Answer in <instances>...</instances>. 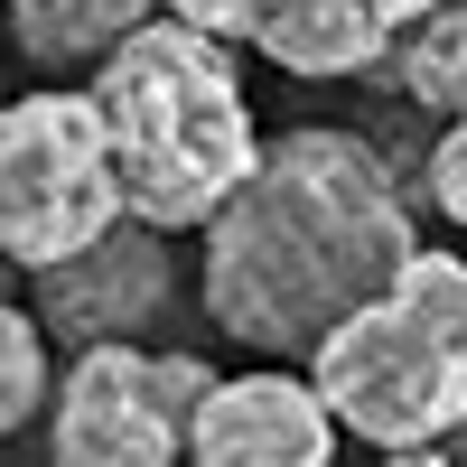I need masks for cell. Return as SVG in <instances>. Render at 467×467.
Listing matches in <instances>:
<instances>
[{
    "mask_svg": "<svg viewBox=\"0 0 467 467\" xmlns=\"http://www.w3.org/2000/svg\"><path fill=\"white\" fill-rule=\"evenodd\" d=\"M103 131H112V169H122V197L150 224H206L244 169L262 160L253 140V103H244V66H234V37L197 28V19H140L122 47L94 66Z\"/></svg>",
    "mask_w": 467,
    "mask_h": 467,
    "instance_id": "obj_2",
    "label": "cell"
},
{
    "mask_svg": "<svg viewBox=\"0 0 467 467\" xmlns=\"http://www.w3.org/2000/svg\"><path fill=\"white\" fill-rule=\"evenodd\" d=\"M206 393H215L206 356H169L140 337L75 346V374L57 393V458L66 467H169L197 440Z\"/></svg>",
    "mask_w": 467,
    "mask_h": 467,
    "instance_id": "obj_5",
    "label": "cell"
},
{
    "mask_svg": "<svg viewBox=\"0 0 467 467\" xmlns=\"http://www.w3.org/2000/svg\"><path fill=\"white\" fill-rule=\"evenodd\" d=\"M169 10H178V19H197V28H215V37H253L271 0H169Z\"/></svg>",
    "mask_w": 467,
    "mask_h": 467,
    "instance_id": "obj_13",
    "label": "cell"
},
{
    "mask_svg": "<svg viewBox=\"0 0 467 467\" xmlns=\"http://www.w3.org/2000/svg\"><path fill=\"white\" fill-rule=\"evenodd\" d=\"M131 215L122 169H112V131L94 94H19L0 103V262L47 271L85 253L94 234Z\"/></svg>",
    "mask_w": 467,
    "mask_h": 467,
    "instance_id": "obj_4",
    "label": "cell"
},
{
    "mask_svg": "<svg viewBox=\"0 0 467 467\" xmlns=\"http://www.w3.org/2000/svg\"><path fill=\"white\" fill-rule=\"evenodd\" d=\"M420 253L402 178L356 131H281L262 140L244 187L206 215V327L253 356H318L346 308H365Z\"/></svg>",
    "mask_w": 467,
    "mask_h": 467,
    "instance_id": "obj_1",
    "label": "cell"
},
{
    "mask_svg": "<svg viewBox=\"0 0 467 467\" xmlns=\"http://www.w3.org/2000/svg\"><path fill=\"white\" fill-rule=\"evenodd\" d=\"M440 0H271L253 47L281 75H365L402 47V28Z\"/></svg>",
    "mask_w": 467,
    "mask_h": 467,
    "instance_id": "obj_8",
    "label": "cell"
},
{
    "mask_svg": "<svg viewBox=\"0 0 467 467\" xmlns=\"http://www.w3.org/2000/svg\"><path fill=\"white\" fill-rule=\"evenodd\" d=\"M169 224L150 215H122L112 234H94L85 253H66L37 271V318H47V337L66 346H103V337H140L150 318L169 308Z\"/></svg>",
    "mask_w": 467,
    "mask_h": 467,
    "instance_id": "obj_6",
    "label": "cell"
},
{
    "mask_svg": "<svg viewBox=\"0 0 467 467\" xmlns=\"http://www.w3.org/2000/svg\"><path fill=\"white\" fill-rule=\"evenodd\" d=\"M393 75L420 112H467V0H440V10H420L393 47Z\"/></svg>",
    "mask_w": 467,
    "mask_h": 467,
    "instance_id": "obj_10",
    "label": "cell"
},
{
    "mask_svg": "<svg viewBox=\"0 0 467 467\" xmlns=\"http://www.w3.org/2000/svg\"><path fill=\"white\" fill-rule=\"evenodd\" d=\"M169 0H10V28H19V57L75 75V66H103L140 19H160Z\"/></svg>",
    "mask_w": 467,
    "mask_h": 467,
    "instance_id": "obj_9",
    "label": "cell"
},
{
    "mask_svg": "<svg viewBox=\"0 0 467 467\" xmlns=\"http://www.w3.org/2000/svg\"><path fill=\"white\" fill-rule=\"evenodd\" d=\"M327 411L393 458H440L467 420V262L420 244L308 356Z\"/></svg>",
    "mask_w": 467,
    "mask_h": 467,
    "instance_id": "obj_3",
    "label": "cell"
},
{
    "mask_svg": "<svg viewBox=\"0 0 467 467\" xmlns=\"http://www.w3.org/2000/svg\"><path fill=\"white\" fill-rule=\"evenodd\" d=\"M337 431H346V420L327 411L318 374H290L281 356H271V365L224 374L206 393L187 458H206V467H327Z\"/></svg>",
    "mask_w": 467,
    "mask_h": 467,
    "instance_id": "obj_7",
    "label": "cell"
},
{
    "mask_svg": "<svg viewBox=\"0 0 467 467\" xmlns=\"http://www.w3.org/2000/svg\"><path fill=\"white\" fill-rule=\"evenodd\" d=\"M431 206L467 234V112H449L440 140H431Z\"/></svg>",
    "mask_w": 467,
    "mask_h": 467,
    "instance_id": "obj_12",
    "label": "cell"
},
{
    "mask_svg": "<svg viewBox=\"0 0 467 467\" xmlns=\"http://www.w3.org/2000/svg\"><path fill=\"white\" fill-rule=\"evenodd\" d=\"M440 458H467V420H458V431H449V449H440Z\"/></svg>",
    "mask_w": 467,
    "mask_h": 467,
    "instance_id": "obj_14",
    "label": "cell"
},
{
    "mask_svg": "<svg viewBox=\"0 0 467 467\" xmlns=\"http://www.w3.org/2000/svg\"><path fill=\"white\" fill-rule=\"evenodd\" d=\"M47 402V318L19 299H0V440Z\"/></svg>",
    "mask_w": 467,
    "mask_h": 467,
    "instance_id": "obj_11",
    "label": "cell"
}]
</instances>
